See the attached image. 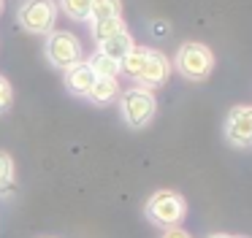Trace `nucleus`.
<instances>
[{
  "label": "nucleus",
  "instance_id": "f257e3e1",
  "mask_svg": "<svg viewBox=\"0 0 252 238\" xmlns=\"http://www.w3.org/2000/svg\"><path fill=\"white\" fill-rule=\"evenodd\" d=\"M144 214H147V219L152 222V225L171 230V227H179V222L185 219L187 203L179 192H174V189H160V192H155L152 198L147 200Z\"/></svg>",
  "mask_w": 252,
  "mask_h": 238
},
{
  "label": "nucleus",
  "instance_id": "f03ea898",
  "mask_svg": "<svg viewBox=\"0 0 252 238\" xmlns=\"http://www.w3.org/2000/svg\"><path fill=\"white\" fill-rule=\"evenodd\" d=\"M155 111H158V100H155L152 89L130 87L127 92L120 95V114H122L127 127H133V130L147 127L155 119Z\"/></svg>",
  "mask_w": 252,
  "mask_h": 238
},
{
  "label": "nucleus",
  "instance_id": "7ed1b4c3",
  "mask_svg": "<svg viewBox=\"0 0 252 238\" xmlns=\"http://www.w3.org/2000/svg\"><path fill=\"white\" fill-rule=\"evenodd\" d=\"M174 68L185 76L187 81H203L209 79V73L214 70V54L209 46L198 41H187L179 46L174 57Z\"/></svg>",
  "mask_w": 252,
  "mask_h": 238
},
{
  "label": "nucleus",
  "instance_id": "20e7f679",
  "mask_svg": "<svg viewBox=\"0 0 252 238\" xmlns=\"http://www.w3.org/2000/svg\"><path fill=\"white\" fill-rule=\"evenodd\" d=\"M57 22L55 0H28L19 8V25L33 35H49Z\"/></svg>",
  "mask_w": 252,
  "mask_h": 238
},
{
  "label": "nucleus",
  "instance_id": "39448f33",
  "mask_svg": "<svg viewBox=\"0 0 252 238\" xmlns=\"http://www.w3.org/2000/svg\"><path fill=\"white\" fill-rule=\"evenodd\" d=\"M46 60L55 68H63V70L82 62V43H79V38L65 30L49 32V38H46Z\"/></svg>",
  "mask_w": 252,
  "mask_h": 238
},
{
  "label": "nucleus",
  "instance_id": "423d86ee",
  "mask_svg": "<svg viewBox=\"0 0 252 238\" xmlns=\"http://www.w3.org/2000/svg\"><path fill=\"white\" fill-rule=\"evenodd\" d=\"M225 141L236 149L252 146V106H233L225 117Z\"/></svg>",
  "mask_w": 252,
  "mask_h": 238
},
{
  "label": "nucleus",
  "instance_id": "0eeeda50",
  "mask_svg": "<svg viewBox=\"0 0 252 238\" xmlns=\"http://www.w3.org/2000/svg\"><path fill=\"white\" fill-rule=\"evenodd\" d=\"M168 73H171V62L163 52L158 49H149L147 54V62H144V70L138 73V84H144V89H152V87H160L168 81Z\"/></svg>",
  "mask_w": 252,
  "mask_h": 238
},
{
  "label": "nucleus",
  "instance_id": "6e6552de",
  "mask_svg": "<svg viewBox=\"0 0 252 238\" xmlns=\"http://www.w3.org/2000/svg\"><path fill=\"white\" fill-rule=\"evenodd\" d=\"M95 79H98V76L93 73V68H90L87 62H76L73 68L65 70V89L76 97H87L90 89H93V84H95Z\"/></svg>",
  "mask_w": 252,
  "mask_h": 238
},
{
  "label": "nucleus",
  "instance_id": "1a4fd4ad",
  "mask_svg": "<svg viewBox=\"0 0 252 238\" xmlns=\"http://www.w3.org/2000/svg\"><path fill=\"white\" fill-rule=\"evenodd\" d=\"M133 46H136V43H133V35L127 30H122V32H117L114 38H109V41H100L98 52L103 54V57L114 60V62H122V57H125Z\"/></svg>",
  "mask_w": 252,
  "mask_h": 238
},
{
  "label": "nucleus",
  "instance_id": "9d476101",
  "mask_svg": "<svg viewBox=\"0 0 252 238\" xmlns=\"http://www.w3.org/2000/svg\"><path fill=\"white\" fill-rule=\"evenodd\" d=\"M117 95H120V84H117V79H95L93 89H90V100L98 103V106H109L111 100H117Z\"/></svg>",
  "mask_w": 252,
  "mask_h": 238
},
{
  "label": "nucleus",
  "instance_id": "9b49d317",
  "mask_svg": "<svg viewBox=\"0 0 252 238\" xmlns=\"http://www.w3.org/2000/svg\"><path fill=\"white\" fill-rule=\"evenodd\" d=\"M87 65L93 68V73L98 76V79H117V76H120V62L103 57L100 52H95L93 57L87 60Z\"/></svg>",
  "mask_w": 252,
  "mask_h": 238
},
{
  "label": "nucleus",
  "instance_id": "f8f14e48",
  "mask_svg": "<svg viewBox=\"0 0 252 238\" xmlns=\"http://www.w3.org/2000/svg\"><path fill=\"white\" fill-rule=\"evenodd\" d=\"M125 30V22H122V16H114V19H100V22H93V38L95 41H109V38H114L117 32Z\"/></svg>",
  "mask_w": 252,
  "mask_h": 238
},
{
  "label": "nucleus",
  "instance_id": "ddd939ff",
  "mask_svg": "<svg viewBox=\"0 0 252 238\" xmlns=\"http://www.w3.org/2000/svg\"><path fill=\"white\" fill-rule=\"evenodd\" d=\"M122 14V3L120 0H95L93 11H90V19L100 22V19H114Z\"/></svg>",
  "mask_w": 252,
  "mask_h": 238
},
{
  "label": "nucleus",
  "instance_id": "4468645a",
  "mask_svg": "<svg viewBox=\"0 0 252 238\" xmlns=\"http://www.w3.org/2000/svg\"><path fill=\"white\" fill-rule=\"evenodd\" d=\"M93 3H95V0H60L63 11H65L71 19H90Z\"/></svg>",
  "mask_w": 252,
  "mask_h": 238
},
{
  "label": "nucleus",
  "instance_id": "2eb2a0df",
  "mask_svg": "<svg viewBox=\"0 0 252 238\" xmlns=\"http://www.w3.org/2000/svg\"><path fill=\"white\" fill-rule=\"evenodd\" d=\"M11 184H14V160L6 151H0V192H6Z\"/></svg>",
  "mask_w": 252,
  "mask_h": 238
},
{
  "label": "nucleus",
  "instance_id": "dca6fc26",
  "mask_svg": "<svg viewBox=\"0 0 252 238\" xmlns=\"http://www.w3.org/2000/svg\"><path fill=\"white\" fill-rule=\"evenodd\" d=\"M11 100H14V89L8 84L6 76H0V114H6L11 108Z\"/></svg>",
  "mask_w": 252,
  "mask_h": 238
},
{
  "label": "nucleus",
  "instance_id": "f3484780",
  "mask_svg": "<svg viewBox=\"0 0 252 238\" xmlns=\"http://www.w3.org/2000/svg\"><path fill=\"white\" fill-rule=\"evenodd\" d=\"M163 238H192L187 230H182V227H171V230L163 233Z\"/></svg>",
  "mask_w": 252,
  "mask_h": 238
},
{
  "label": "nucleus",
  "instance_id": "a211bd4d",
  "mask_svg": "<svg viewBox=\"0 0 252 238\" xmlns=\"http://www.w3.org/2000/svg\"><path fill=\"white\" fill-rule=\"evenodd\" d=\"M209 238H233V236H225V233H214V236H209Z\"/></svg>",
  "mask_w": 252,
  "mask_h": 238
},
{
  "label": "nucleus",
  "instance_id": "6ab92c4d",
  "mask_svg": "<svg viewBox=\"0 0 252 238\" xmlns=\"http://www.w3.org/2000/svg\"><path fill=\"white\" fill-rule=\"evenodd\" d=\"M0 14H3V0H0Z\"/></svg>",
  "mask_w": 252,
  "mask_h": 238
}]
</instances>
